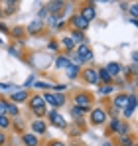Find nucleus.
Segmentation results:
<instances>
[{
  "label": "nucleus",
  "instance_id": "412c9836",
  "mask_svg": "<svg viewBox=\"0 0 138 146\" xmlns=\"http://www.w3.org/2000/svg\"><path fill=\"white\" fill-rule=\"evenodd\" d=\"M63 46H65V48H67V49H71V48H73V46H75V42L71 40V36H67V38L63 40Z\"/></svg>",
  "mask_w": 138,
  "mask_h": 146
},
{
  "label": "nucleus",
  "instance_id": "bb28decb",
  "mask_svg": "<svg viewBox=\"0 0 138 146\" xmlns=\"http://www.w3.org/2000/svg\"><path fill=\"white\" fill-rule=\"evenodd\" d=\"M111 126H113L115 130H118V128H120V121H118V119H113V122H111Z\"/></svg>",
  "mask_w": 138,
  "mask_h": 146
},
{
  "label": "nucleus",
  "instance_id": "9d476101",
  "mask_svg": "<svg viewBox=\"0 0 138 146\" xmlns=\"http://www.w3.org/2000/svg\"><path fill=\"white\" fill-rule=\"evenodd\" d=\"M71 24L75 26V28H79V30H85V28H87V22H85V20H83V18H81V16H73V20H71Z\"/></svg>",
  "mask_w": 138,
  "mask_h": 146
},
{
  "label": "nucleus",
  "instance_id": "f3484780",
  "mask_svg": "<svg viewBox=\"0 0 138 146\" xmlns=\"http://www.w3.org/2000/svg\"><path fill=\"white\" fill-rule=\"evenodd\" d=\"M77 73H79V67H75V65H69L67 67V75L73 79V77H77Z\"/></svg>",
  "mask_w": 138,
  "mask_h": 146
},
{
  "label": "nucleus",
  "instance_id": "c85d7f7f",
  "mask_svg": "<svg viewBox=\"0 0 138 146\" xmlns=\"http://www.w3.org/2000/svg\"><path fill=\"white\" fill-rule=\"evenodd\" d=\"M4 111H6V101H0V117L4 115Z\"/></svg>",
  "mask_w": 138,
  "mask_h": 146
},
{
  "label": "nucleus",
  "instance_id": "aec40b11",
  "mask_svg": "<svg viewBox=\"0 0 138 146\" xmlns=\"http://www.w3.org/2000/svg\"><path fill=\"white\" fill-rule=\"evenodd\" d=\"M6 111H8L10 115H16V113H18V107H16V105H10V103H6Z\"/></svg>",
  "mask_w": 138,
  "mask_h": 146
},
{
  "label": "nucleus",
  "instance_id": "0eeeda50",
  "mask_svg": "<svg viewBox=\"0 0 138 146\" xmlns=\"http://www.w3.org/2000/svg\"><path fill=\"white\" fill-rule=\"evenodd\" d=\"M49 117H51V122H53L55 126H61V128L65 126V121H63V117H61L59 113H55V111H51V113H49Z\"/></svg>",
  "mask_w": 138,
  "mask_h": 146
},
{
  "label": "nucleus",
  "instance_id": "2eb2a0df",
  "mask_svg": "<svg viewBox=\"0 0 138 146\" xmlns=\"http://www.w3.org/2000/svg\"><path fill=\"white\" fill-rule=\"evenodd\" d=\"M99 73V79H103V81H105V83H109V81H111V79H113V77H111V75H109V73L105 71V69H101V71H97Z\"/></svg>",
  "mask_w": 138,
  "mask_h": 146
},
{
  "label": "nucleus",
  "instance_id": "4468645a",
  "mask_svg": "<svg viewBox=\"0 0 138 146\" xmlns=\"http://www.w3.org/2000/svg\"><path fill=\"white\" fill-rule=\"evenodd\" d=\"M24 144H28V146H36V144H38V138H36L34 134H24Z\"/></svg>",
  "mask_w": 138,
  "mask_h": 146
},
{
  "label": "nucleus",
  "instance_id": "7ed1b4c3",
  "mask_svg": "<svg viewBox=\"0 0 138 146\" xmlns=\"http://www.w3.org/2000/svg\"><path fill=\"white\" fill-rule=\"evenodd\" d=\"M89 103H91V97L85 95V93H81V95L75 97V107H79V109H83V111L89 109Z\"/></svg>",
  "mask_w": 138,
  "mask_h": 146
},
{
  "label": "nucleus",
  "instance_id": "1a4fd4ad",
  "mask_svg": "<svg viewBox=\"0 0 138 146\" xmlns=\"http://www.w3.org/2000/svg\"><path fill=\"white\" fill-rule=\"evenodd\" d=\"M85 81L97 83V81H99V73L95 71V69H87V71H85Z\"/></svg>",
  "mask_w": 138,
  "mask_h": 146
},
{
  "label": "nucleus",
  "instance_id": "39448f33",
  "mask_svg": "<svg viewBox=\"0 0 138 146\" xmlns=\"http://www.w3.org/2000/svg\"><path fill=\"white\" fill-rule=\"evenodd\" d=\"M79 16L89 24L93 18H95V6H91V4H89V6H85V8H83V14H79Z\"/></svg>",
  "mask_w": 138,
  "mask_h": 146
},
{
  "label": "nucleus",
  "instance_id": "f8f14e48",
  "mask_svg": "<svg viewBox=\"0 0 138 146\" xmlns=\"http://www.w3.org/2000/svg\"><path fill=\"white\" fill-rule=\"evenodd\" d=\"M28 99V93L26 91H12V101L18 103V101H26Z\"/></svg>",
  "mask_w": 138,
  "mask_h": 146
},
{
  "label": "nucleus",
  "instance_id": "f257e3e1",
  "mask_svg": "<svg viewBox=\"0 0 138 146\" xmlns=\"http://www.w3.org/2000/svg\"><path fill=\"white\" fill-rule=\"evenodd\" d=\"M30 107L34 109V113H36L38 117H42V115L46 113V103H44V99H42V97H32Z\"/></svg>",
  "mask_w": 138,
  "mask_h": 146
},
{
  "label": "nucleus",
  "instance_id": "ddd939ff",
  "mask_svg": "<svg viewBox=\"0 0 138 146\" xmlns=\"http://www.w3.org/2000/svg\"><path fill=\"white\" fill-rule=\"evenodd\" d=\"M32 128L38 132V134H42V132H46V122H42V121H34L32 122Z\"/></svg>",
  "mask_w": 138,
  "mask_h": 146
},
{
  "label": "nucleus",
  "instance_id": "5701e85b",
  "mask_svg": "<svg viewBox=\"0 0 138 146\" xmlns=\"http://www.w3.org/2000/svg\"><path fill=\"white\" fill-rule=\"evenodd\" d=\"M83 113H85V111H83V109H79V107H73V109H71V115H73V117H81Z\"/></svg>",
  "mask_w": 138,
  "mask_h": 146
},
{
  "label": "nucleus",
  "instance_id": "6ab92c4d",
  "mask_svg": "<svg viewBox=\"0 0 138 146\" xmlns=\"http://www.w3.org/2000/svg\"><path fill=\"white\" fill-rule=\"evenodd\" d=\"M53 101H55V107H61L65 103V97L63 95H53Z\"/></svg>",
  "mask_w": 138,
  "mask_h": 146
},
{
  "label": "nucleus",
  "instance_id": "cd10ccee",
  "mask_svg": "<svg viewBox=\"0 0 138 146\" xmlns=\"http://www.w3.org/2000/svg\"><path fill=\"white\" fill-rule=\"evenodd\" d=\"M130 14H132V20H136V14H138L136 4H134V6H130Z\"/></svg>",
  "mask_w": 138,
  "mask_h": 146
},
{
  "label": "nucleus",
  "instance_id": "6e6552de",
  "mask_svg": "<svg viewBox=\"0 0 138 146\" xmlns=\"http://www.w3.org/2000/svg\"><path fill=\"white\" fill-rule=\"evenodd\" d=\"M105 71L109 73L111 77H115V75H118V73H120V65H118V63H109V65L105 67Z\"/></svg>",
  "mask_w": 138,
  "mask_h": 146
},
{
  "label": "nucleus",
  "instance_id": "a878e982",
  "mask_svg": "<svg viewBox=\"0 0 138 146\" xmlns=\"http://www.w3.org/2000/svg\"><path fill=\"white\" fill-rule=\"evenodd\" d=\"M8 124H10V121H8V119H6V117L2 115V117H0V126H2V128H6Z\"/></svg>",
  "mask_w": 138,
  "mask_h": 146
},
{
  "label": "nucleus",
  "instance_id": "2f4dec72",
  "mask_svg": "<svg viewBox=\"0 0 138 146\" xmlns=\"http://www.w3.org/2000/svg\"><path fill=\"white\" fill-rule=\"evenodd\" d=\"M4 140H6V138H4V134H2V132H0V144H2V142H4Z\"/></svg>",
  "mask_w": 138,
  "mask_h": 146
},
{
  "label": "nucleus",
  "instance_id": "423d86ee",
  "mask_svg": "<svg viewBox=\"0 0 138 146\" xmlns=\"http://www.w3.org/2000/svg\"><path fill=\"white\" fill-rule=\"evenodd\" d=\"M91 117H93V122H95V124H101V122H105V119H107L105 111H101V109H95Z\"/></svg>",
  "mask_w": 138,
  "mask_h": 146
},
{
  "label": "nucleus",
  "instance_id": "9b49d317",
  "mask_svg": "<svg viewBox=\"0 0 138 146\" xmlns=\"http://www.w3.org/2000/svg\"><path fill=\"white\" fill-rule=\"evenodd\" d=\"M126 105H128V97H126V95H118V97L115 99V107L116 109H124Z\"/></svg>",
  "mask_w": 138,
  "mask_h": 146
},
{
  "label": "nucleus",
  "instance_id": "dca6fc26",
  "mask_svg": "<svg viewBox=\"0 0 138 146\" xmlns=\"http://www.w3.org/2000/svg\"><path fill=\"white\" fill-rule=\"evenodd\" d=\"M71 40H73L75 44H83V42H85V38H83V34H79V32H75V34L71 36Z\"/></svg>",
  "mask_w": 138,
  "mask_h": 146
},
{
  "label": "nucleus",
  "instance_id": "393cba45",
  "mask_svg": "<svg viewBox=\"0 0 138 146\" xmlns=\"http://www.w3.org/2000/svg\"><path fill=\"white\" fill-rule=\"evenodd\" d=\"M109 93H113V87H111V85H105V87H101V95H109Z\"/></svg>",
  "mask_w": 138,
  "mask_h": 146
},
{
  "label": "nucleus",
  "instance_id": "4be33fe9",
  "mask_svg": "<svg viewBox=\"0 0 138 146\" xmlns=\"http://www.w3.org/2000/svg\"><path fill=\"white\" fill-rule=\"evenodd\" d=\"M61 6V2H51V4H47V8H49V12H57V8Z\"/></svg>",
  "mask_w": 138,
  "mask_h": 146
},
{
  "label": "nucleus",
  "instance_id": "7c9ffc66",
  "mask_svg": "<svg viewBox=\"0 0 138 146\" xmlns=\"http://www.w3.org/2000/svg\"><path fill=\"white\" fill-rule=\"evenodd\" d=\"M122 144H124V146H132V142H130V138H126V136H122Z\"/></svg>",
  "mask_w": 138,
  "mask_h": 146
},
{
  "label": "nucleus",
  "instance_id": "a211bd4d",
  "mask_svg": "<svg viewBox=\"0 0 138 146\" xmlns=\"http://www.w3.org/2000/svg\"><path fill=\"white\" fill-rule=\"evenodd\" d=\"M57 67H69V59L67 57H57Z\"/></svg>",
  "mask_w": 138,
  "mask_h": 146
},
{
  "label": "nucleus",
  "instance_id": "20e7f679",
  "mask_svg": "<svg viewBox=\"0 0 138 146\" xmlns=\"http://www.w3.org/2000/svg\"><path fill=\"white\" fill-rule=\"evenodd\" d=\"M134 109H136V97H134V95H130V97H128V105L124 107V117H126V119H128V117H132Z\"/></svg>",
  "mask_w": 138,
  "mask_h": 146
},
{
  "label": "nucleus",
  "instance_id": "b1692460",
  "mask_svg": "<svg viewBox=\"0 0 138 146\" xmlns=\"http://www.w3.org/2000/svg\"><path fill=\"white\" fill-rule=\"evenodd\" d=\"M40 28H42V22H40V20H36V22H34V24L30 26V32H38V30H40Z\"/></svg>",
  "mask_w": 138,
  "mask_h": 146
},
{
  "label": "nucleus",
  "instance_id": "f03ea898",
  "mask_svg": "<svg viewBox=\"0 0 138 146\" xmlns=\"http://www.w3.org/2000/svg\"><path fill=\"white\" fill-rule=\"evenodd\" d=\"M77 57H79L81 63H83V61H91L93 53H91V49L87 48V46H79V49H77Z\"/></svg>",
  "mask_w": 138,
  "mask_h": 146
},
{
  "label": "nucleus",
  "instance_id": "c756f323",
  "mask_svg": "<svg viewBox=\"0 0 138 146\" xmlns=\"http://www.w3.org/2000/svg\"><path fill=\"white\" fill-rule=\"evenodd\" d=\"M36 87H38V89H47V87H51V85H47V83H36Z\"/></svg>",
  "mask_w": 138,
  "mask_h": 146
},
{
  "label": "nucleus",
  "instance_id": "473e14b6",
  "mask_svg": "<svg viewBox=\"0 0 138 146\" xmlns=\"http://www.w3.org/2000/svg\"><path fill=\"white\" fill-rule=\"evenodd\" d=\"M51 146H61V144H59V142H53V144H51Z\"/></svg>",
  "mask_w": 138,
  "mask_h": 146
}]
</instances>
